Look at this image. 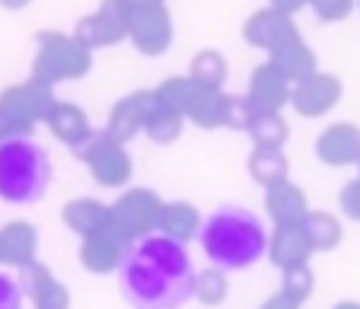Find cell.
Segmentation results:
<instances>
[{"mask_svg": "<svg viewBox=\"0 0 360 309\" xmlns=\"http://www.w3.org/2000/svg\"><path fill=\"white\" fill-rule=\"evenodd\" d=\"M109 207H112V227L122 230L134 242V239H143V236L160 233V220H163L166 201L153 188L134 185L118 195Z\"/></svg>", "mask_w": 360, "mask_h": 309, "instance_id": "cell-7", "label": "cell"}, {"mask_svg": "<svg viewBox=\"0 0 360 309\" xmlns=\"http://www.w3.org/2000/svg\"><path fill=\"white\" fill-rule=\"evenodd\" d=\"M243 39H245V45L271 55L281 45L300 39V29H297V22H293V16L281 13V10H274V7H262L243 22Z\"/></svg>", "mask_w": 360, "mask_h": 309, "instance_id": "cell-12", "label": "cell"}, {"mask_svg": "<svg viewBox=\"0 0 360 309\" xmlns=\"http://www.w3.org/2000/svg\"><path fill=\"white\" fill-rule=\"evenodd\" d=\"M345 96V83L341 77L316 70L313 77H306L303 83H293L290 93V105L300 118H322L335 109Z\"/></svg>", "mask_w": 360, "mask_h": 309, "instance_id": "cell-11", "label": "cell"}, {"mask_svg": "<svg viewBox=\"0 0 360 309\" xmlns=\"http://www.w3.org/2000/svg\"><path fill=\"white\" fill-rule=\"evenodd\" d=\"M191 124L204 131H214V128H224V118H226V93L224 90H204L195 83V96H191V105L185 112Z\"/></svg>", "mask_w": 360, "mask_h": 309, "instance_id": "cell-23", "label": "cell"}, {"mask_svg": "<svg viewBox=\"0 0 360 309\" xmlns=\"http://www.w3.org/2000/svg\"><path fill=\"white\" fill-rule=\"evenodd\" d=\"M185 121H188V118H185V115H179V112L163 109L157 118H153V121L147 124V131H143V134H147V138L153 140V144H160V147H169V144H176V140L182 138Z\"/></svg>", "mask_w": 360, "mask_h": 309, "instance_id": "cell-30", "label": "cell"}, {"mask_svg": "<svg viewBox=\"0 0 360 309\" xmlns=\"http://www.w3.org/2000/svg\"><path fill=\"white\" fill-rule=\"evenodd\" d=\"M74 157L86 166L93 182L102 188H122V185H128L131 176H134V159H131L128 147L118 144L105 128L96 131L83 147H77Z\"/></svg>", "mask_w": 360, "mask_h": 309, "instance_id": "cell-6", "label": "cell"}, {"mask_svg": "<svg viewBox=\"0 0 360 309\" xmlns=\"http://www.w3.org/2000/svg\"><path fill=\"white\" fill-rule=\"evenodd\" d=\"M274 10H281V13H287V16H297L303 7H309V0H268Z\"/></svg>", "mask_w": 360, "mask_h": 309, "instance_id": "cell-39", "label": "cell"}, {"mask_svg": "<svg viewBox=\"0 0 360 309\" xmlns=\"http://www.w3.org/2000/svg\"><path fill=\"white\" fill-rule=\"evenodd\" d=\"M338 207L345 217H351L360 223V176L351 182H345V188H341V195H338Z\"/></svg>", "mask_w": 360, "mask_h": 309, "instance_id": "cell-37", "label": "cell"}, {"mask_svg": "<svg viewBox=\"0 0 360 309\" xmlns=\"http://www.w3.org/2000/svg\"><path fill=\"white\" fill-rule=\"evenodd\" d=\"M268 258L281 271L297 268V265H309L313 246L306 239L303 227H274L271 242H268Z\"/></svg>", "mask_w": 360, "mask_h": 309, "instance_id": "cell-18", "label": "cell"}, {"mask_svg": "<svg viewBox=\"0 0 360 309\" xmlns=\"http://www.w3.org/2000/svg\"><path fill=\"white\" fill-rule=\"evenodd\" d=\"M265 213L274 227H303V220L309 217L306 192L290 179L265 188Z\"/></svg>", "mask_w": 360, "mask_h": 309, "instance_id": "cell-16", "label": "cell"}, {"mask_svg": "<svg viewBox=\"0 0 360 309\" xmlns=\"http://www.w3.org/2000/svg\"><path fill=\"white\" fill-rule=\"evenodd\" d=\"M32 0H0V7L4 10H26Z\"/></svg>", "mask_w": 360, "mask_h": 309, "instance_id": "cell-40", "label": "cell"}, {"mask_svg": "<svg viewBox=\"0 0 360 309\" xmlns=\"http://www.w3.org/2000/svg\"><path fill=\"white\" fill-rule=\"evenodd\" d=\"M281 275H284V281H281V294H287L293 303L303 306V303L313 296L316 275H313L309 265H297V268H287V271H281Z\"/></svg>", "mask_w": 360, "mask_h": 309, "instance_id": "cell-31", "label": "cell"}, {"mask_svg": "<svg viewBox=\"0 0 360 309\" xmlns=\"http://www.w3.org/2000/svg\"><path fill=\"white\" fill-rule=\"evenodd\" d=\"M195 281L188 249L163 233L134 239L118 268V290L134 309H182L195 300Z\"/></svg>", "mask_w": 360, "mask_h": 309, "instance_id": "cell-1", "label": "cell"}, {"mask_svg": "<svg viewBox=\"0 0 360 309\" xmlns=\"http://www.w3.org/2000/svg\"><path fill=\"white\" fill-rule=\"evenodd\" d=\"M316 157L319 163L341 169V166L360 163V124L354 121H335L319 131L316 138Z\"/></svg>", "mask_w": 360, "mask_h": 309, "instance_id": "cell-15", "label": "cell"}, {"mask_svg": "<svg viewBox=\"0 0 360 309\" xmlns=\"http://www.w3.org/2000/svg\"><path fill=\"white\" fill-rule=\"evenodd\" d=\"M45 124L70 153H74L77 147H83L96 134V128L89 124L86 112H83L80 105H74V103H64V99L55 105V112H51V118H48Z\"/></svg>", "mask_w": 360, "mask_h": 309, "instance_id": "cell-17", "label": "cell"}, {"mask_svg": "<svg viewBox=\"0 0 360 309\" xmlns=\"http://www.w3.org/2000/svg\"><path fill=\"white\" fill-rule=\"evenodd\" d=\"M163 112V103H160L157 90H134L128 96H122L109 112V121H105V131L118 144L128 147L137 134L147 131V124Z\"/></svg>", "mask_w": 360, "mask_h": 309, "instance_id": "cell-9", "label": "cell"}, {"mask_svg": "<svg viewBox=\"0 0 360 309\" xmlns=\"http://www.w3.org/2000/svg\"><path fill=\"white\" fill-rule=\"evenodd\" d=\"M252 118H255V109L245 96H226V118H224V128L230 131H249Z\"/></svg>", "mask_w": 360, "mask_h": 309, "instance_id": "cell-34", "label": "cell"}, {"mask_svg": "<svg viewBox=\"0 0 360 309\" xmlns=\"http://www.w3.org/2000/svg\"><path fill=\"white\" fill-rule=\"evenodd\" d=\"M290 93H293V83L271 61H265L252 70L245 99L252 103L255 115H265V112H281L284 105H290Z\"/></svg>", "mask_w": 360, "mask_h": 309, "instance_id": "cell-14", "label": "cell"}, {"mask_svg": "<svg viewBox=\"0 0 360 309\" xmlns=\"http://www.w3.org/2000/svg\"><path fill=\"white\" fill-rule=\"evenodd\" d=\"M172 13L166 7V0H157V4H147V7L131 10V29L128 39L141 55L147 58H160L169 51L172 45Z\"/></svg>", "mask_w": 360, "mask_h": 309, "instance_id": "cell-10", "label": "cell"}, {"mask_svg": "<svg viewBox=\"0 0 360 309\" xmlns=\"http://www.w3.org/2000/svg\"><path fill=\"white\" fill-rule=\"evenodd\" d=\"M128 249H131V239L122 230L112 227V220H109V227L102 230V233L80 239V265L89 275H118Z\"/></svg>", "mask_w": 360, "mask_h": 309, "instance_id": "cell-13", "label": "cell"}, {"mask_svg": "<svg viewBox=\"0 0 360 309\" xmlns=\"http://www.w3.org/2000/svg\"><path fill=\"white\" fill-rule=\"evenodd\" d=\"M55 179V166L41 144L32 138L0 140V201L7 204H35L45 198Z\"/></svg>", "mask_w": 360, "mask_h": 309, "instance_id": "cell-3", "label": "cell"}, {"mask_svg": "<svg viewBox=\"0 0 360 309\" xmlns=\"http://www.w3.org/2000/svg\"><path fill=\"white\" fill-rule=\"evenodd\" d=\"M198 242L204 249V258L230 275V271L252 268L255 261L265 258L271 233L265 230V220L259 213L236 204H224L204 217Z\"/></svg>", "mask_w": 360, "mask_h": 309, "instance_id": "cell-2", "label": "cell"}, {"mask_svg": "<svg viewBox=\"0 0 360 309\" xmlns=\"http://www.w3.org/2000/svg\"><path fill=\"white\" fill-rule=\"evenodd\" d=\"M0 140H7V131H4V124H0Z\"/></svg>", "mask_w": 360, "mask_h": 309, "instance_id": "cell-43", "label": "cell"}, {"mask_svg": "<svg viewBox=\"0 0 360 309\" xmlns=\"http://www.w3.org/2000/svg\"><path fill=\"white\" fill-rule=\"evenodd\" d=\"M303 233L309 239V246H313V252H332L345 239L341 220L326 211H309V217L303 220Z\"/></svg>", "mask_w": 360, "mask_h": 309, "instance_id": "cell-25", "label": "cell"}, {"mask_svg": "<svg viewBox=\"0 0 360 309\" xmlns=\"http://www.w3.org/2000/svg\"><path fill=\"white\" fill-rule=\"evenodd\" d=\"M39 255V230L26 220H10L7 227L0 230V261L22 268Z\"/></svg>", "mask_w": 360, "mask_h": 309, "instance_id": "cell-19", "label": "cell"}, {"mask_svg": "<svg viewBox=\"0 0 360 309\" xmlns=\"http://www.w3.org/2000/svg\"><path fill=\"white\" fill-rule=\"evenodd\" d=\"M188 77L204 86V90H224L226 83V58L220 55L217 48H201L195 58H191Z\"/></svg>", "mask_w": 360, "mask_h": 309, "instance_id": "cell-27", "label": "cell"}, {"mask_svg": "<svg viewBox=\"0 0 360 309\" xmlns=\"http://www.w3.org/2000/svg\"><path fill=\"white\" fill-rule=\"evenodd\" d=\"M357 169H360V163H357Z\"/></svg>", "mask_w": 360, "mask_h": 309, "instance_id": "cell-45", "label": "cell"}, {"mask_svg": "<svg viewBox=\"0 0 360 309\" xmlns=\"http://www.w3.org/2000/svg\"><path fill=\"white\" fill-rule=\"evenodd\" d=\"M268 61H271L290 83H303L306 77H313L316 70H319L316 51L309 48L303 39H293V41H287V45H281L278 51L268 55Z\"/></svg>", "mask_w": 360, "mask_h": 309, "instance_id": "cell-22", "label": "cell"}, {"mask_svg": "<svg viewBox=\"0 0 360 309\" xmlns=\"http://www.w3.org/2000/svg\"><path fill=\"white\" fill-rule=\"evenodd\" d=\"M245 172H249L252 182H259L262 188H271V185H278V182L287 179V172H290V159L284 157V150L252 147L249 159H245Z\"/></svg>", "mask_w": 360, "mask_h": 309, "instance_id": "cell-24", "label": "cell"}, {"mask_svg": "<svg viewBox=\"0 0 360 309\" xmlns=\"http://www.w3.org/2000/svg\"><path fill=\"white\" fill-rule=\"evenodd\" d=\"M61 99L55 96V86H45L41 80L29 77L26 83H13L0 93V124L7 138H29L39 124H45Z\"/></svg>", "mask_w": 360, "mask_h": 309, "instance_id": "cell-5", "label": "cell"}, {"mask_svg": "<svg viewBox=\"0 0 360 309\" xmlns=\"http://www.w3.org/2000/svg\"><path fill=\"white\" fill-rule=\"evenodd\" d=\"M332 309H360V303L357 300H341V303H335Z\"/></svg>", "mask_w": 360, "mask_h": 309, "instance_id": "cell-41", "label": "cell"}, {"mask_svg": "<svg viewBox=\"0 0 360 309\" xmlns=\"http://www.w3.org/2000/svg\"><path fill=\"white\" fill-rule=\"evenodd\" d=\"M61 220H64V227H68L70 233H77L80 239H86V236H96V233H102V230L109 227L112 207L102 204V201H96V198H74V201L64 204Z\"/></svg>", "mask_w": 360, "mask_h": 309, "instance_id": "cell-20", "label": "cell"}, {"mask_svg": "<svg viewBox=\"0 0 360 309\" xmlns=\"http://www.w3.org/2000/svg\"><path fill=\"white\" fill-rule=\"evenodd\" d=\"M252 138V147H268V150H284L287 138H290V124L281 112H265V115H255L245 131Z\"/></svg>", "mask_w": 360, "mask_h": 309, "instance_id": "cell-26", "label": "cell"}, {"mask_svg": "<svg viewBox=\"0 0 360 309\" xmlns=\"http://www.w3.org/2000/svg\"><path fill=\"white\" fill-rule=\"evenodd\" d=\"M226 296H230V275L220 268H204L201 275H198L195 281V300L201 303V306H220V303H226Z\"/></svg>", "mask_w": 360, "mask_h": 309, "instance_id": "cell-28", "label": "cell"}, {"mask_svg": "<svg viewBox=\"0 0 360 309\" xmlns=\"http://www.w3.org/2000/svg\"><path fill=\"white\" fill-rule=\"evenodd\" d=\"M35 309H70V290L68 284L55 281L41 296H35Z\"/></svg>", "mask_w": 360, "mask_h": 309, "instance_id": "cell-36", "label": "cell"}, {"mask_svg": "<svg viewBox=\"0 0 360 309\" xmlns=\"http://www.w3.org/2000/svg\"><path fill=\"white\" fill-rule=\"evenodd\" d=\"M22 300L26 294H22L20 281L7 271H0V309H22Z\"/></svg>", "mask_w": 360, "mask_h": 309, "instance_id": "cell-35", "label": "cell"}, {"mask_svg": "<svg viewBox=\"0 0 360 309\" xmlns=\"http://www.w3.org/2000/svg\"><path fill=\"white\" fill-rule=\"evenodd\" d=\"M131 10H137V7H147V4H157V0H124Z\"/></svg>", "mask_w": 360, "mask_h": 309, "instance_id": "cell-42", "label": "cell"}, {"mask_svg": "<svg viewBox=\"0 0 360 309\" xmlns=\"http://www.w3.org/2000/svg\"><path fill=\"white\" fill-rule=\"evenodd\" d=\"M309 10L322 22H341L357 10V0H309Z\"/></svg>", "mask_w": 360, "mask_h": 309, "instance_id": "cell-33", "label": "cell"}, {"mask_svg": "<svg viewBox=\"0 0 360 309\" xmlns=\"http://www.w3.org/2000/svg\"><path fill=\"white\" fill-rule=\"evenodd\" d=\"M131 29V7L124 0H102L93 13H86L83 20H77L74 39L80 45H86L89 51L96 48H112L122 45L128 39Z\"/></svg>", "mask_w": 360, "mask_h": 309, "instance_id": "cell-8", "label": "cell"}, {"mask_svg": "<svg viewBox=\"0 0 360 309\" xmlns=\"http://www.w3.org/2000/svg\"><path fill=\"white\" fill-rule=\"evenodd\" d=\"M93 70V51L74 39V32L41 29L35 35L32 77L45 86H58L68 80H83Z\"/></svg>", "mask_w": 360, "mask_h": 309, "instance_id": "cell-4", "label": "cell"}, {"mask_svg": "<svg viewBox=\"0 0 360 309\" xmlns=\"http://www.w3.org/2000/svg\"><path fill=\"white\" fill-rule=\"evenodd\" d=\"M157 96L163 103V109L185 115L191 105V96H195V80L191 77H166L157 86Z\"/></svg>", "mask_w": 360, "mask_h": 309, "instance_id": "cell-29", "label": "cell"}, {"mask_svg": "<svg viewBox=\"0 0 360 309\" xmlns=\"http://www.w3.org/2000/svg\"><path fill=\"white\" fill-rule=\"evenodd\" d=\"M259 309H300V303H293L290 296H287V294H281V290H278V294H271V296H268V300L262 303Z\"/></svg>", "mask_w": 360, "mask_h": 309, "instance_id": "cell-38", "label": "cell"}, {"mask_svg": "<svg viewBox=\"0 0 360 309\" xmlns=\"http://www.w3.org/2000/svg\"><path fill=\"white\" fill-rule=\"evenodd\" d=\"M16 281H20V287H22V294L29 296V300H35V296H41L51 284L58 281L51 271H48V265H41L39 258L35 261H29V265H22L20 268V275H16Z\"/></svg>", "mask_w": 360, "mask_h": 309, "instance_id": "cell-32", "label": "cell"}, {"mask_svg": "<svg viewBox=\"0 0 360 309\" xmlns=\"http://www.w3.org/2000/svg\"><path fill=\"white\" fill-rule=\"evenodd\" d=\"M201 223H204V217L191 201H166L163 220H160V233L182 242V246H188L191 239H198Z\"/></svg>", "mask_w": 360, "mask_h": 309, "instance_id": "cell-21", "label": "cell"}, {"mask_svg": "<svg viewBox=\"0 0 360 309\" xmlns=\"http://www.w3.org/2000/svg\"><path fill=\"white\" fill-rule=\"evenodd\" d=\"M357 10H360V0H357Z\"/></svg>", "mask_w": 360, "mask_h": 309, "instance_id": "cell-44", "label": "cell"}]
</instances>
